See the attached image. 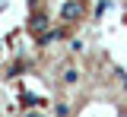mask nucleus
Masks as SVG:
<instances>
[{
  "instance_id": "obj_5",
  "label": "nucleus",
  "mask_w": 127,
  "mask_h": 117,
  "mask_svg": "<svg viewBox=\"0 0 127 117\" xmlns=\"http://www.w3.org/2000/svg\"><path fill=\"white\" fill-rule=\"evenodd\" d=\"M105 10H108V0H98V3H95V16H102Z\"/></svg>"
},
{
  "instance_id": "obj_6",
  "label": "nucleus",
  "mask_w": 127,
  "mask_h": 117,
  "mask_svg": "<svg viewBox=\"0 0 127 117\" xmlns=\"http://www.w3.org/2000/svg\"><path fill=\"white\" fill-rule=\"evenodd\" d=\"M118 76H121V85L127 89V73H124V70H118Z\"/></svg>"
},
{
  "instance_id": "obj_4",
  "label": "nucleus",
  "mask_w": 127,
  "mask_h": 117,
  "mask_svg": "<svg viewBox=\"0 0 127 117\" xmlns=\"http://www.w3.org/2000/svg\"><path fill=\"white\" fill-rule=\"evenodd\" d=\"M64 82H67V85L79 82V70H73V67H70V70H64Z\"/></svg>"
},
{
  "instance_id": "obj_3",
  "label": "nucleus",
  "mask_w": 127,
  "mask_h": 117,
  "mask_svg": "<svg viewBox=\"0 0 127 117\" xmlns=\"http://www.w3.org/2000/svg\"><path fill=\"white\" fill-rule=\"evenodd\" d=\"M41 104H48V101L32 95V92H22V108H41Z\"/></svg>"
},
{
  "instance_id": "obj_2",
  "label": "nucleus",
  "mask_w": 127,
  "mask_h": 117,
  "mask_svg": "<svg viewBox=\"0 0 127 117\" xmlns=\"http://www.w3.org/2000/svg\"><path fill=\"white\" fill-rule=\"evenodd\" d=\"M29 29H32L35 35H45V29H48V16L41 13V10H35V13H32V22H29Z\"/></svg>"
},
{
  "instance_id": "obj_7",
  "label": "nucleus",
  "mask_w": 127,
  "mask_h": 117,
  "mask_svg": "<svg viewBox=\"0 0 127 117\" xmlns=\"http://www.w3.org/2000/svg\"><path fill=\"white\" fill-rule=\"evenodd\" d=\"M26 117H38V114H32V111H29V114H26Z\"/></svg>"
},
{
  "instance_id": "obj_1",
  "label": "nucleus",
  "mask_w": 127,
  "mask_h": 117,
  "mask_svg": "<svg viewBox=\"0 0 127 117\" xmlns=\"http://www.w3.org/2000/svg\"><path fill=\"white\" fill-rule=\"evenodd\" d=\"M79 16H83V0H64V6H61V19L64 22H73Z\"/></svg>"
}]
</instances>
